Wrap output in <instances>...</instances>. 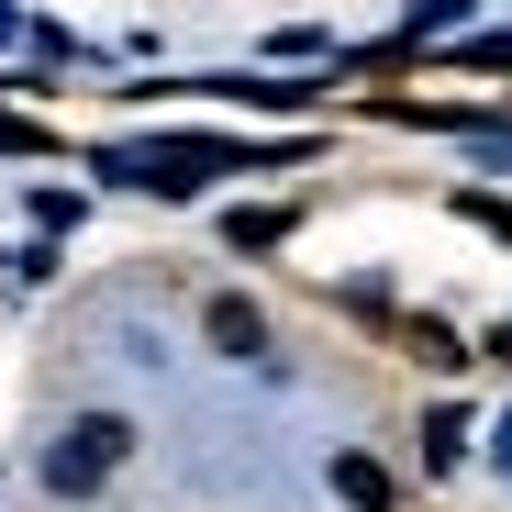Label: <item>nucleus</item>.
I'll return each instance as SVG.
<instances>
[{"instance_id":"20e7f679","label":"nucleus","mask_w":512,"mask_h":512,"mask_svg":"<svg viewBox=\"0 0 512 512\" xmlns=\"http://www.w3.org/2000/svg\"><path fill=\"white\" fill-rule=\"evenodd\" d=\"M201 90H212V101H245V112H312V101H323L312 78H201Z\"/></svg>"},{"instance_id":"423d86ee","label":"nucleus","mask_w":512,"mask_h":512,"mask_svg":"<svg viewBox=\"0 0 512 512\" xmlns=\"http://www.w3.org/2000/svg\"><path fill=\"white\" fill-rule=\"evenodd\" d=\"M479 12V0H412V23H401V45H423V34H457Z\"/></svg>"},{"instance_id":"6e6552de","label":"nucleus","mask_w":512,"mask_h":512,"mask_svg":"<svg viewBox=\"0 0 512 512\" xmlns=\"http://www.w3.org/2000/svg\"><path fill=\"white\" fill-rule=\"evenodd\" d=\"M457 446H468V423H457V412L423 423V468H457Z\"/></svg>"},{"instance_id":"ddd939ff","label":"nucleus","mask_w":512,"mask_h":512,"mask_svg":"<svg viewBox=\"0 0 512 512\" xmlns=\"http://www.w3.org/2000/svg\"><path fill=\"white\" fill-rule=\"evenodd\" d=\"M501 457H512V423H501Z\"/></svg>"},{"instance_id":"f257e3e1","label":"nucleus","mask_w":512,"mask_h":512,"mask_svg":"<svg viewBox=\"0 0 512 512\" xmlns=\"http://www.w3.org/2000/svg\"><path fill=\"white\" fill-rule=\"evenodd\" d=\"M123 457H134V423H123V412H78L67 435L45 446V490H56V501H90Z\"/></svg>"},{"instance_id":"1a4fd4ad","label":"nucleus","mask_w":512,"mask_h":512,"mask_svg":"<svg viewBox=\"0 0 512 512\" xmlns=\"http://www.w3.org/2000/svg\"><path fill=\"white\" fill-rule=\"evenodd\" d=\"M457 212H468L479 234H501V245H512V201H490V190H457Z\"/></svg>"},{"instance_id":"f03ea898","label":"nucleus","mask_w":512,"mask_h":512,"mask_svg":"<svg viewBox=\"0 0 512 512\" xmlns=\"http://www.w3.org/2000/svg\"><path fill=\"white\" fill-rule=\"evenodd\" d=\"M323 479H334V501H346V512H401V479H390L379 457H357V446H334Z\"/></svg>"},{"instance_id":"9d476101","label":"nucleus","mask_w":512,"mask_h":512,"mask_svg":"<svg viewBox=\"0 0 512 512\" xmlns=\"http://www.w3.org/2000/svg\"><path fill=\"white\" fill-rule=\"evenodd\" d=\"M457 56H468V67H512V34H468Z\"/></svg>"},{"instance_id":"7ed1b4c3","label":"nucleus","mask_w":512,"mask_h":512,"mask_svg":"<svg viewBox=\"0 0 512 512\" xmlns=\"http://www.w3.org/2000/svg\"><path fill=\"white\" fill-rule=\"evenodd\" d=\"M201 334H212V357H256V346H268V312H256L245 290H223V301L201 312Z\"/></svg>"},{"instance_id":"9b49d317","label":"nucleus","mask_w":512,"mask_h":512,"mask_svg":"<svg viewBox=\"0 0 512 512\" xmlns=\"http://www.w3.org/2000/svg\"><path fill=\"white\" fill-rule=\"evenodd\" d=\"M12 34H23V12H12V0H0V45H12Z\"/></svg>"},{"instance_id":"39448f33","label":"nucleus","mask_w":512,"mask_h":512,"mask_svg":"<svg viewBox=\"0 0 512 512\" xmlns=\"http://www.w3.org/2000/svg\"><path fill=\"white\" fill-rule=\"evenodd\" d=\"M223 245H234V256H268V245H290V212H245V201H234V212H223Z\"/></svg>"},{"instance_id":"f8f14e48","label":"nucleus","mask_w":512,"mask_h":512,"mask_svg":"<svg viewBox=\"0 0 512 512\" xmlns=\"http://www.w3.org/2000/svg\"><path fill=\"white\" fill-rule=\"evenodd\" d=\"M490 357H501V368H512V323H501V334H490Z\"/></svg>"},{"instance_id":"0eeeda50","label":"nucleus","mask_w":512,"mask_h":512,"mask_svg":"<svg viewBox=\"0 0 512 512\" xmlns=\"http://www.w3.org/2000/svg\"><path fill=\"white\" fill-rule=\"evenodd\" d=\"M412 357H423V368H468V346H457L446 323H412Z\"/></svg>"}]
</instances>
